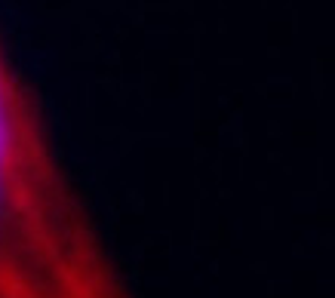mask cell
Returning a JSON list of instances; mask_svg holds the SVG:
<instances>
[{"mask_svg": "<svg viewBox=\"0 0 335 298\" xmlns=\"http://www.w3.org/2000/svg\"><path fill=\"white\" fill-rule=\"evenodd\" d=\"M0 298H126L0 52Z\"/></svg>", "mask_w": 335, "mask_h": 298, "instance_id": "obj_1", "label": "cell"}]
</instances>
